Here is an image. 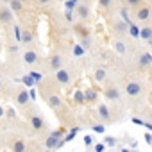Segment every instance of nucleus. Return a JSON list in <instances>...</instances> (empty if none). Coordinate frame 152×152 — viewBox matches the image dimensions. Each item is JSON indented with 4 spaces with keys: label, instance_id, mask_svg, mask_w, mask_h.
Returning a JSON list of instances; mask_svg holds the SVG:
<instances>
[{
    "label": "nucleus",
    "instance_id": "12",
    "mask_svg": "<svg viewBox=\"0 0 152 152\" xmlns=\"http://www.w3.org/2000/svg\"><path fill=\"white\" fill-rule=\"evenodd\" d=\"M127 23L125 22H122V20H115L113 22V25H111V31L118 36V38H122V36H125L127 34Z\"/></svg>",
    "mask_w": 152,
    "mask_h": 152
},
{
    "label": "nucleus",
    "instance_id": "5",
    "mask_svg": "<svg viewBox=\"0 0 152 152\" xmlns=\"http://www.w3.org/2000/svg\"><path fill=\"white\" fill-rule=\"evenodd\" d=\"M150 16H152V11H150V7H147V6H140V7L134 9V18H136V22H140V23H147V22L150 20Z\"/></svg>",
    "mask_w": 152,
    "mask_h": 152
},
{
    "label": "nucleus",
    "instance_id": "25",
    "mask_svg": "<svg viewBox=\"0 0 152 152\" xmlns=\"http://www.w3.org/2000/svg\"><path fill=\"white\" fill-rule=\"evenodd\" d=\"M75 32L81 36V39H83V38H90V31H88L86 27H83V25H75Z\"/></svg>",
    "mask_w": 152,
    "mask_h": 152
},
{
    "label": "nucleus",
    "instance_id": "4",
    "mask_svg": "<svg viewBox=\"0 0 152 152\" xmlns=\"http://www.w3.org/2000/svg\"><path fill=\"white\" fill-rule=\"evenodd\" d=\"M56 83H59L61 86H70L72 84V73L70 70H66L64 66L56 70Z\"/></svg>",
    "mask_w": 152,
    "mask_h": 152
},
{
    "label": "nucleus",
    "instance_id": "10",
    "mask_svg": "<svg viewBox=\"0 0 152 152\" xmlns=\"http://www.w3.org/2000/svg\"><path fill=\"white\" fill-rule=\"evenodd\" d=\"M29 122H31V127L34 131H43L45 129V120L38 111H32V115H29Z\"/></svg>",
    "mask_w": 152,
    "mask_h": 152
},
{
    "label": "nucleus",
    "instance_id": "44",
    "mask_svg": "<svg viewBox=\"0 0 152 152\" xmlns=\"http://www.w3.org/2000/svg\"><path fill=\"white\" fill-rule=\"evenodd\" d=\"M0 2H2V4H9V0H0Z\"/></svg>",
    "mask_w": 152,
    "mask_h": 152
},
{
    "label": "nucleus",
    "instance_id": "2",
    "mask_svg": "<svg viewBox=\"0 0 152 152\" xmlns=\"http://www.w3.org/2000/svg\"><path fill=\"white\" fill-rule=\"evenodd\" d=\"M22 61H23L27 66H32V64H36V63L39 61V52H38L36 48L29 47V48H25V52L22 54Z\"/></svg>",
    "mask_w": 152,
    "mask_h": 152
},
{
    "label": "nucleus",
    "instance_id": "47",
    "mask_svg": "<svg viewBox=\"0 0 152 152\" xmlns=\"http://www.w3.org/2000/svg\"><path fill=\"white\" fill-rule=\"evenodd\" d=\"M47 152H54V150H47Z\"/></svg>",
    "mask_w": 152,
    "mask_h": 152
},
{
    "label": "nucleus",
    "instance_id": "23",
    "mask_svg": "<svg viewBox=\"0 0 152 152\" xmlns=\"http://www.w3.org/2000/svg\"><path fill=\"white\" fill-rule=\"evenodd\" d=\"M127 32H129L132 38H136V39H138V36H140V27H138L136 23H132V22H131V23H129V27H127Z\"/></svg>",
    "mask_w": 152,
    "mask_h": 152
},
{
    "label": "nucleus",
    "instance_id": "3",
    "mask_svg": "<svg viewBox=\"0 0 152 152\" xmlns=\"http://www.w3.org/2000/svg\"><path fill=\"white\" fill-rule=\"evenodd\" d=\"M13 100H15V104H16L18 107H27V104H29V100H31L27 88H18L16 93H15V97H13Z\"/></svg>",
    "mask_w": 152,
    "mask_h": 152
},
{
    "label": "nucleus",
    "instance_id": "27",
    "mask_svg": "<svg viewBox=\"0 0 152 152\" xmlns=\"http://www.w3.org/2000/svg\"><path fill=\"white\" fill-rule=\"evenodd\" d=\"M91 129H93V132H99V134H104L106 132V125L104 124H95Z\"/></svg>",
    "mask_w": 152,
    "mask_h": 152
},
{
    "label": "nucleus",
    "instance_id": "30",
    "mask_svg": "<svg viewBox=\"0 0 152 152\" xmlns=\"http://www.w3.org/2000/svg\"><path fill=\"white\" fill-rule=\"evenodd\" d=\"M111 4H113V0H99V6H100V7H104V9L111 7Z\"/></svg>",
    "mask_w": 152,
    "mask_h": 152
},
{
    "label": "nucleus",
    "instance_id": "15",
    "mask_svg": "<svg viewBox=\"0 0 152 152\" xmlns=\"http://www.w3.org/2000/svg\"><path fill=\"white\" fill-rule=\"evenodd\" d=\"M113 47H115V50H116L120 56H127V43H125L122 38H116V39L113 41Z\"/></svg>",
    "mask_w": 152,
    "mask_h": 152
},
{
    "label": "nucleus",
    "instance_id": "20",
    "mask_svg": "<svg viewBox=\"0 0 152 152\" xmlns=\"http://www.w3.org/2000/svg\"><path fill=\"white\" fill-rule=\"evenodd\" d=\"M27 150V141L25 140H15L13 141V152H25Z\"/></svg>",
    "mask_w": 152,
    "mask_h": 152
},
{
    "label": "nucleus",
    "instance_id": "11",
    "mask_svg": "<svg viewBox=\"0 0 152 152\" xmlns=\"http://www.w3.org/2000/svg\"><path fill=\"white\" fill-rule=\"evenodd\" d=\"M104 97H106L107 100H111V102H118L120 97H122L120 88H118V86H106V88H104Z\"/></svg>",
    "mask_w": 152,
    "mask_h": 152
},
{
    "label": "nucleus",
    "instance_id": "29",
    "mask_svg": "<svg viewBox=\"0 0 152 152\" xmlns=\"http://www.w3.org/2000/svg\"><path fill=\"white\" fill-rule=\"evenodd\" d=\"M140 6H141V0H127V7L136 9V7H140Z\"/></svg>",
    "mask_w": 152,
    "mask_h": 152
},
{
    "label": "nucleus",
    "instance_id": "28",
    "mask_svg": "<svg viewBox=\"0 0 152 152\" xmlns=\"http://www.w3.org/2000/svg\"><path fill=\"white\" fill-rule=\"evenodd\" d=\"M23 84H27V88L29 86H36V83H34V79L31 77V75H23Z\"/></svg>",
    "mask_w": 152,
    "mask_h": 152
},
{
    "label": "nucleus",
    "instance_id": "22",
    "mask_svg": "<svg viewBox=\"0 0 152 152\" xmlns=\"http://www.w3.org/2000/svg\"><path fill=\"white\" fill-rule=\"evenodd\" d=\"M57 141H59V138H56V136H48L47 140H45V147L48 148V150H56V145H57Z\"/></svg>",
    "mask_w": 152,
    "mask_h": 152
},
{
    "label": "nucleus",
    "instance_id": "33",
    "mask_svg": "<svg viewBox=\"0 0 152 152\" xmlns=\"http://www.w3.org/2000/svg\"><path fill=\"white\" fill-rule=\"evenodd\" d=\"M75 99H77V102H84V93L77 91V93H75Z\"/></svg>",
    "mask_w": 152,
    "mask_h": 152
},
{
    "label": "nucleus",
    "instance_id": "14",
    "mask_svg": "<svg viewBox=\"0 0 152 152\" xmlns=\"http://www.w3.org/2000/svg\"><path fill=\"white\" fill-rule=\"evenodd\" d=\"M73 15H77V18H81V20H88L90 18V7L86 4H79L77 7H75Z\"/></svg>",
    "mask_w": 152,
    "mask_h": 152
},
{
    "label": "nucleus",
    "instance_id": "39",
    "mask_svg": "<svg viewBox=\"0 0 152 152\" xmlns=\"http://www.w3.org/2000/svg\"><path fill=\"white\" fill-rule=\"evenodd\" d=\"M4 116H6V109L0 106V118H4Z\"/></svg>",
    "mask_w": 152,
    "mask_h": 152
},
{
    "label": "nucleus",
    "instance_id": "31",
    "mask_svg": "<svg viewBox=\"0 0 152 152\" xmlns=\"http://www.w3.org/2000/svg\"><path fill=\"white\" fill-rule=\"evenodd\" d=\"M64 18H66V22H70V23H72V22L75 20V16H73V13H72L70 9H68V11L64 13Z\"/></svg>",
    "mask_w": 152,
    "mask_h": 152
},
{
    "label": "nucleus",
    "instance_id": "37",
    "mask_svg": "<svg viewBox=\"0 0 152 152\" xmlns=\"http://www.w3.org/2000/svg\"><path fill=\"white\" fill-rule=\"evenodd\" d=\"M36 2H38L39 6H48V4L52 2V0H36Z\"/></svg>",
    "mask_w": 152,
    "mask_h": 152
},
{
    "label": "nucleus",
    "instance_id": "46",
    "mask_svg": "<svg viewBox=\"0 0 152 152\" xmlns=\"http://www.w3.org/2000/svg\"><path fill=\"white\" fill-rule=\"evenodd\" d=\"M122 152H129V150H127V148H124V150H122Z\"/></svg>",
    "mask_w": 152,
    "mask_h": 152
},
{
    "label": "nucleus",
    "instance_id": "1",
    "mask_svg": "<svg viewBox=\"0 0 152 152\" xmlns=\"http://www.w3.org/2000/svg\"><path fill=\"white\" fill-rule=\"evenodd\" d=\"M124 93L127 97H132V99L134 97H140L143 93V84L140 81H127L125 86H124Z\"/></svg>",
    "mask_w": 152,
    "mask_h": 152
},
{
    "label": "nucleus",
    "instance_id": "41",
    "mask_svg": "<svg viewBox=\"0 0 152 152\" xmlns=\"http://www.w3.org/2000/svg\"><path fill=\"white\" fill-rule=\"evenodd\" d=\"M145 140H147V141L152 145V136H150V134H145Z\"/></svg>",
    "mask_w": 152,
    "mask_h": 152
},
{
    "label": "nucleus",
    "instance_id": "42",
    "mask_svg": "<svg viewBox=\"0 0 152 152\" xmlns=\"http://www.w3.org/2000/svg\"><path fill=\"white\" fill-rule=\"evenodd\" d=\"M147 45H148V48H152V36H150V38L147 39Z\"/></svg>",
    "mask_w": 152,
    "mask_h": 152
},
{
    "label": "nucleus",
    "instance_id": "9",
    "mask_svg": "<svg viewBox=\"0 0 152 152\" xmlns=\"http://www.w3.org/2000/svg\"><path fill=\"white\" fill-rule=\"evenodd\" d=\"M97 115H99V118L102 120V124H109V122H113V113H111V109H109V106L107 104H99V107H97Z\"/></svg>",
    "mask_w": 152,
    "mask_h": 152
},
{
    "label": "nucleus",
    "instance_id": "35",
    "mask_svg": "<svg viewBox=\"0 0 152 152\" xmlns=\"http://www.w3.org/2000/svg\"><path fill=\"white\" fill-rule=\"evenodd\" d=\"M6 115H7V118H13V120L16 118V113H15L13 109H7V111H6Z\"/></svg>",
    "mask_w": 152,
    "mask_h": 152
},
{
    "label": "nucleus",
    "instance_id": "38",
    "mask_svg": "<svg viewBox=\"0 0 152 152\" xmlns=\"http://www.w3.org/2000/svg\"><path fill=\"white\" fill-rule=\"evenodd\" d=\"M4 88H6V84H4L2 77H0V93H4Z\"/></svg>",
    "mask_w": 152,
    "mask_h": 152
},
{
    "label": "nucleus",
    "instance_id": "19",
    "mask_svg": "<svg viewBox=\"0 0 152 152\" xmlns=\"http://www.w3.org/2000/svg\"><path fill=\"white\" fill-rule=\"evenodd\" d=\"M152 36V25H143L141 29H140V39H143V41H147L148 38Z\"/></svg>",
    "mask_w": 152,
    "mask_h": 152
},
{
    "label": "nucleus",
    "instance_id": "18",
    "mask_svg": "<svg viewBox=\"0 0 152 152\" xmlns=\"http://www.w3.org/2000/svg\"><path fill=\"white\" fill-rule=\"evenodd\" d=\"M106 77H107V70L106 68H97L95 73H93V79L97 83H106Z\"/></svg>",
    "mask_w": 152,
    "mask_h": 152
},
{
    "label": "nucleus",
    "instance_id": "7",
    "mask_svg": "<svg viewBox=\"0 0 152 152\" xmlns=\"http://www.w3.org/2000/svg\"><path fill=\"white\" fill-rule=\"evenodd\" d=\"M36 43V38H34V32H32V29H29V27H22V38H20V45H25L27 48L29 47H32Z\"/></svg>",
    "mask_w": 152,
    "mask_h": 152
},
{
    "label": "nucleus",
    "instance_id": "16",
    "mask_svg": "<svg viewBox=\"0 0 152 152\" xmlns=\"http://www.w3.org/2000/svg\"><path fill=\"white\" fill-rule=\"evenodd\" d=\"M138 64H140V66H148V64H152V54H150V52H141V54L138 56Z\"/></svg>",
    "mask_w": 152,
    "mask_h": 152
},
{
    "label": "nucleus",
    "instance_id": "24",
    "mask_svg": "<svg viewBox=\"0 0 152 152\" xmlns=\"http://www.w3.org/2000/svg\"><path fill=\"white\" fill-rule=\"evenodd\" d=\"M97 97H99V95H97V91H93V90H86V91H84V100H86V102H95Z\"/></svg>",
    "mask_w": 152,
    "mask_h": 152
},
{
    "label": "nucleus",
    "instance_id": "32",
    "mask_svg": "<svg viewBox=\"0 0 152 152\" xmlns=\"http://www.w3.org/2000/svg\"><path fill=\"white\" fill-rule=\"evenodd\" d=\"M104 148H106V145H104V143H97V145L93 147V150H95V152H104Z\"/></svg>",
    "mask_w": 152,
    "mask_h": 152
},
{
    "label": "nucleus",
    "instance_id": "13",
    "mask_svg": "<svg viewBox=\"0 0 152 152\" xmlns=\"http://www.w3.org/2000/svg\"><path fill=\"white\" fill-rule=\"evenodd\" d=\"M63 64H64V57H63L61 54H54V56L48 59V66H50V70H52V72H56V70L63 68Z\"/></svg>",
    "mask_w": 152,
    "mask_h": 152
},
{
    "label": "nucleus",
    "instance_id": "17",
    "mask_svg": "<svg viewBox=\"0 0 152 152\" xmlns=\"http://www.w3.org/2000/svg\"><path fill=\"white\" fill-rule=\"evenodd\" d=\"M118 16H120V20L125 22L127 25L131 23V13H129V7H127V6H122V7L118 9Z\"/></svg>",
    "mask_w": 152,
    "mask_h": 152
},
{
    "label": "nucleus",
    "instance_id": "6",
    "mask_svg": "<svg viewBox=\"0 0 152 152\" xmlns=\"http://www.w3.org/2000/svg\"><path fill=\"white\" fill-rule=\"evenodd\" d=\"M43 97H45L47 104H48L54 111H61V109H63V100H61V97H59L57 93H43Z\"/></svg>",
    "mask_w": 152,
    "mask_h": 152
},
{
    "label": "nucleus",
    "instance_id": "8",
    "mask_svg": "<svg viewBox=\"0 0 152 152\" xmlns=\"http://www.w3.org/2000/svg\"><path fill=\"white\" fill-rule=\"evenodd\" d=\"M13 18H15V13L9 9V6L0 4V23L9 25V23H13Z\"/></svg>",
    "mask_w": 152,
    "mask_h": 152
},
{
    "label": "nucleus",
    "instance_id": "43",
    "mask_svg": "<svg viewBox=\"0 0 152 152\" xmlns=\"http://www.w3.org/2000/svg\"><path fill=\"white\" fill-rule=\"evenodd\" d=\"M20 2H22V4H29V2H31V0H20Z\"/></svg>",
    "mask_w": 152,
    "mask_h": 152
},
{
    "label": "nucleus",
    "instance_id": "34",
    "mask_svg": "<svg viewBox=\"0 0 152 152\" xmlns=\"http://www.w3.org/2000/svg\"><path fill=\"white\" fill-rule=\"evenodd\" d=\"M116 143V140L115 138H106V141H104V145H109V147H113Z\"/></svg>",
    "mask_w": 152,
    "mask_h": 152
},
{
    "label": "nucleus",
    "instance_id": "26",
    "mask_svg": "<svg viewBox=\"0 0 152 152\" xmlns=\"http://www.w3.org/2000/svg\"><path fill=\"white\" fill-rule=\"evenodd\" d=\"M84 52H86V50H84L79 43H75V45H73V57H83Z\"/></svg>",
    "mask_w": 152,
    "mask_h": 152
},
{
    "label": "nucleus",
    "instance_id": "36",
    "mask_svg": "<svg viewBox=\"0 0 152 152\" xmlns=\"http://www.w3.org/2000/svg\"><path fill=\"white\" fill-rule=\"evenodd\" d=\"M7 50H9V52H13V54H16V52H18V45H9V47H7Z\"/></svg>",
    "mask_w": 152,
    "mask_h": 152
},
{
    "label": "nucleus",
    "instance_id": "40",
    "mask_svg": "<svg viewBox=\"0 0 152 152\" xmlns=\"http://www.w3.org/2000/svg\"><path fill=\"white\" fill-rule=\"evenodd\" d=\"M84 141H86V145H88V147L91 145V138H90V136H86V138H84Z\"/></svg>",
    "mask_w": 152,
    "mask_h": 152
},
{
    "label": "nucleus",
    "instance_id": "21",
    "mask_svg": "<svg viewBox=\"0 0 152 152\" xmlns=\"http://www.w3.org/2000/svg\"><path fill=\"white\" fill-rule=\"evenodd\" d=\"M9 9L13 11V13H22L23 11V4L20 2V0H9Z\"/></svg>",
    "mask_w": 152,
    "mask_h": 152
},
{
    "label": "nucleus",
    "instance_id": "45",
    "mask_svg": "<svg viewBox=\"0 0 152 152\" xmlns=\"http://www.w3.org/2000/svg\"><path fill=\"white\" fill-rule=\"evenodd\" d=\"M0 73H2V61H0Z\"/></svg>",
    "mask_w": 152,
    "mask_h": 152
}]
</instances>
